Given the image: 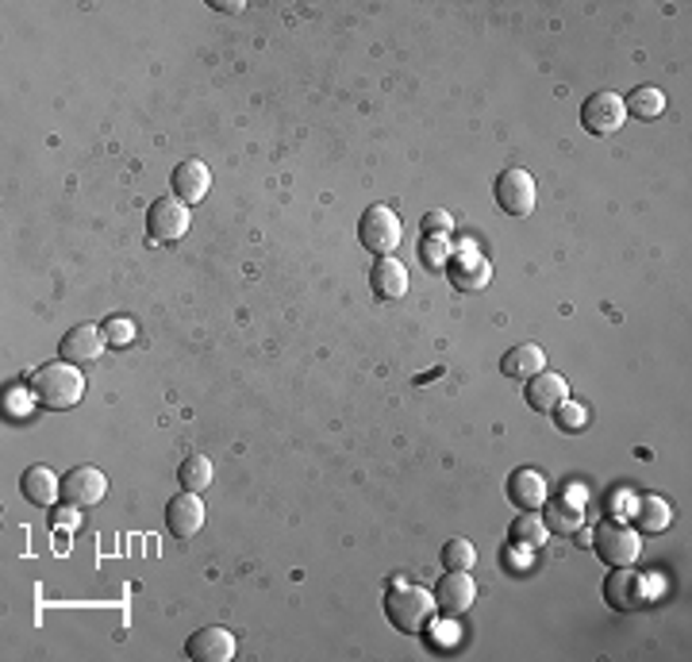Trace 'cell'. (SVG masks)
I'll return each instance as SVG.
<instances>
[{
  "mask_svg": "<svg viewBox=\"0 0 692 662\" xmlns=\"http://www.w3.org/2000/svg\"><path fill=\"white\" fill-rule=\"evenodd\" d=\"M542 524H547V532L577 535L585 524V493L566 489V493H558V497H547V501H542Z\"/></svg>",
  "mask_w": 692,
  "mask_h": 662,
  "instance_id": "obj_10",
  "label": "cell"
},
{
  "mask_svg": "<svg viewBox=\"0 0 692 662\" xmlns=\"http://www.w3.org/2000/svg\"><path fill=\"white\" fill-rule=\"evenodd\" d=\"M500 370H504V378L527 382V378H535L539 370H547V355H542L539 343H520V347L504 351V358H500Z\"/></svg>",
  "mask_w": 692,
  "mask_h": 662,
  "instance_id": "obj_20",
  "label": "cell"
},
{
  "mask_svg": "<svg viewBox=\"0 0 692 662\" xmlns=\"http://www.w3.org/2000/svg\"><path fill=\"white\" fill-rule=\"evenodd\" d=\"M31 400L39 408H51V412H66L77 400L85 397V378L74 362H47L31 374V385H27Z\"/></svg>",
  "mask_w": 692,
  "mask_h": 662,
  "instance_id": "obj_1",
  "label": "cell"
},
{
  "mask_svg": "<svg viewBox=\"0 0 692 662\" xmlns=\"http://www.w3.org/2000/svg\"><path fill=\"white\" fill-rule=\"evenodd\" d=\"M473 562H477V551H473L470 539H450L443 547V566L447 570H473Z\"/></svg>",
  "mask_w": 692,
  "mask_h": 662,
  "instance_id": "obj_26",
  "label": "cell"
},
{
  "mask_svg": "<svg viewBox=\"0 0 692 662\" xmlns=\"http://www.w3.org/2000/svg\"><path fill=\"white\" fill-rule=\"evenodd\" d=\"M189 224H193L189 204L178 201V196H158L146 208V235H151V243H178V239H185Z\"/></svg>",
  "mask_w": 692,
  "mask_h": 662,
  "instance_id": "obj_6",
  "label": "cell"
},
{
  "mask_svg": "<svg viewBox=\"0 0 692 662\" xmlns=\"http://www.w3.org/2000/svg\"><path fill=\"white\" fill-rule=\"evenodd\" d=\"M450 228H454V220H450V213H443V208H431V213H423V220H420L423 239H447Z\"/></svg>",
  "mask_w": 692,
  "mask_h": 662,
  "instance_id": "obj_28",
  "label": "cell"
},
{
  "mask_svg": "<svg viewBox=\"0 0 692 662\" xmlns=\"http://www.w3.org/2000/svg\"><path fill=\"white\" fill-rule=\"evenodd\" d=\"M554 424L562 428V432H581L585 424H589V412H585V405H574V400H562V405L554 408Z\"/></svg>",
  "mask_w": 692,
  "mask_h": 662,
  "instance_id": "obj_27",
  "label": "cell"
},
{
  "mask_svg": "<svg viewBox=\"0 0 692 662\" xmlns=\"http://www.w3.org/2000/svg\"><path fill=\"white\" fill-rule=\"evenodd\" d=\"M185 654L193 662H231L235 659V636L228 628H201L185 644Z\"/></svg>",
  "mask_w": 692,
  "mask_h": 662,
  "instance_id": "obj_16",
  "label": "cell"
},
{
  "mask_svg": "<svg viewBox=\"0 0 692 662\" xmlns=\"http://www.w3.org/2000/svg\"><path fill=\"white\" fill-rule=\"evenodd\" d=\"M624 109H627V116H635V119H658L662 109H666V97H662L654 86H639L627 93Z\"/></svg>",
  "mask_w": 692,
  "mask_h": 662,
  "instance_id": "obj_23",
  "label": "cell"
},
{
  "mask_svg": "<svg viewBox=\"0 0 692 662\" xmlns=\"http://www.w3.org/2000/svg\"><path fill=\"white\" fill-rule=\"evenodd\" d=\"M77 527V512H74V505H69V509H59L54 512V527Z\"/></svg>",
  "mask_w": 692,
  "mask_h": 662,
  "instance_id": "obj_30",
  "label": "cell"
},
{
  "mask_svg": "<svg viewBox=\"0 0 692 662\" xmlns=\"http://www.w3.org/2000/svg\"><path fill=\"white\" fill-rule=\"evenodd\" d=\"M627 109L619 93H592L589 101L581 104V128L589 136H616L624 128Z\"/></svg>",
  "mask_w": 692,
  "mask_h": 662,
  "instance_id": "obj_9",
  "label": "cell"
},
{
  "mask_svg": "<svg viewBox=\"0 0 692 662\" xmlns=\"http://www.w3.org/2000/svg\"><path fill=\"white\" fill-rule=\"evenodd\" d=\"M108 493V478L97 467H74L62 478V501L74 505V509H89V505H101V497Z\"/></svg>",
  "mask_w": 692,
  "mask_h": 662,
  "instance_id": "obj_11",
  "label": "cell"
},
{
  "mask_svg": "<svg viewBox=\"0 0 692 662\" xmlns=\"http://www.w3.org/2000/svg\"><path fill=\"white\" fill-rule=\"evenodd\" d=\"M178 482H181V489H193V493L208 489L212 485V459L208 455H189V459L178 467Z\"/></svg>",
  "mask_w": 692,
  "mask_h": 662,
  "instance_id": "obj_24",
  "label": "cell"
},
{
  "mask_svg": "<svg viewBox=\"0 0 692 662\" xmlns=\"http://www.w3.org/2000/svg\"><path fill=\"white\" fill-rule=\"evenodd\" d=\"M443 270H447L450 285H454L458 293H482V289L492 281V266L485 263V255H477V246L454 251V255L443 263Z\"/></svg>",
  "mask_w": 692,
  "mask_h": 662,
  "instance_id": "obj_7",
  "label": "cell"
},
{
  "mask_svg": "<svg viewBox=\"0 0 692 662\" xmlns=\"http://www.w3.org/2000/svg\"><path fill=\"white\" fill-rule=\"evenodd\" d=\"M604 601L616 612L646 609V601H651V577L631 566H612V574L604 577Z\"/></svg>",
  "mask_w": 692,
  "mask_h": 662,
  "instance_id": "obj_5",
  "label": "cell"
},
{
  "mask_svg": "<svg viewBox=\"0 0 692 662\" xmlns=\"http://www.w3.org/2000/svg\"><path fill=\"white\" fill-rule=\"evenodd\" d=\"M635 517H639V524L646 527V532H666L669 527V505L662 501V497H642Z\"/></svg>",
  "mask_w": 692,
  "mask_h": 662,
  "instance_id": "obj_25",
  "label": "cell"
},
{
  "mask_svg": "<svg viewBox=\"0 0 692 662\" xmlns=\"http://www.w3.org/2000/svg\"><path fill=\"white\" fill-rule=\"evenodd\" d=\"M547 524H542V517H535V512H524V517H515L512 524H508V547L512 551H524V555H535L539 547H547Z\"/></svg>",
  "mask_w": 692,
  "mask_h": 662,
  "instance_id": "obj_21",
  "label": "cell"
},
{
  "mask_svg": "<svg viewBox=\"0 0 692 662\" xmlns=\"http://www.w3.org/2000/svg\"><path fill=\"white\" fill-rule=\"evenodd\" d=\"M492 193H497V204L508 216H531L535 201H539V193H535V178L527 170H520V166H512V170L500 174L497 186H492Z\"/></svg>",
  "mask_w": 692,
  "mask_h": 662,
  "instance_id": "obj_8",
  "label": "cell"
},
{
  "mask_svg": "<svg viewBox=\"0 0 692 662\" xmlns=\"http://www.w3.org/2000/svg\"><path fill=\"white\" fill-rule=\"evenodd\" d=\"M166 527L174 539H193L204 527V505L193 489H181L178 497L166 505Z\"/></svg>",
  "mask_w": 692,
  "mask_h": 662,
  "instance_id": "obj_13",
  "label": "cell"
},
{
  "mask_svg": "<svg viewBox=\"0 0 692 662\" xmlns=\"http://www.w3.org/2000/svg\"><path fill=\"white\" fill-rule=\"evenodd\" d=\"M104 328H97V323H77L74 331H66L59 343V355L62 362H97L104 351Z\"/></svg>",
  "mask_w": 692,
  "mask_h": 662,
  "instance_id": "obj_14",
  "label": "cell"
},
{
  "mask_svg": "<svg viewBox=\"0 0 692 662\" xmlns=\"http://www.w3.org/2000/svg\"><path fill=\"white\" fill-rule=\"evenodd\" d=\"M370 289L377 301H400L408 293V266L397 263L393 255L377 258L370 270Z\"/></svg>",
  "mask_w": 692,
  "mask_h": 662,
  "instance_id": "obj_18",
  "label": "cell"
},
{
  "mask_svg": "<svg viewBox=\"0 0 692 662\" xmlns=\"http://www.w3.org/2000/svg\"><path fill=\"white\" fill-rule=\"evenodd\" d=\"M169 186H174V196L185 204H201L204 196H208L212 189V174L208 166H204L201 158H185L174 166V178H169Z\"/></svg>",
  "mask_w": 692,
  "mask_h": 662,
  "instance_id": "obj_15",
  "label": "cell"
},
{
  "mask_svg": "<svg viewBox=\"0 0 692 662\" xmlns=\"http://www.w3.org/2000/svg\"><path fill=\"white\" fill-rule=\"evenodd\" d=\"M592 551H597L600 562H608V566H631L639 559V535L635 527H627L624 520H612L604 517L592 532Z\"/></svg>",
  "mask_w": 692,
  "mask_h": 662,
  "instance_id": "obj_3",
  "label": "cell"
},
{
  "mask_svg": "<svg viewBox=\"0 0 692 662\" xmlns=\"http://www.w3.org/2000/svg\"><path fill=\"white\" fill-rule=\"evenodd\" d=\"M508 501L520 512H539L542 501H547V482H542L539 470L531 467L515 470V474L508 478Z\"/></svg>",
  "mask_w": 692,
  "mask_h": 662,
  "instance_id": "obj_19",
  "label": "cell"
},
{
  "mask_svg": "<svg viewBox=\"0 0 692 662\" xmlns=\"http://www.w3.org/2000/svg\"><path fill=\"white\" fill-rule=\"evenodd\" d=\"M524 397L535 412H554L562 400H569V385H566V378L554 374V370H539L535 378H527Z\"/></svg>",
  "mask_w": 692,
  "mask_h": 662,
  "instance_id": "obj_17",
  "label": "cell"
},
{
  "mask_svg": "<svg viewBox=\"0 0 692 662\" xmlns=\"http://www.w3.org/2000/svg\"><path fill=\"white\" fill-rule=\"evenodd\" d=\"M435 612H439L435 594H427L423 586H408V582H400V586H393L385 594L388 624H393L397 632H405V636H423L427 624L435 620Z\"/></svg>",
  "mask_w": 692,
  "mask_h": 662,
  "instance_id": "obj_2",
  "label": "cell"
},
{
  "mask_svg": "<svg viewBox=\"0 0 692 662\" xmlns=\"http://www.w3.org/2000/svg\"><path fill=\"white\" fill-rule=\"evenodd\" d=\"M104 340L116 343V347H124V343L136 340V323L131 320H108L104 323Z\"/></svg>",
  "mask_w": 692,
  "mask_h": 662,
  "instance_id": "obj_29",
  "label": "cell"
},
{
  "mask_svg": "<svg viewBox=\"0 0 692 662\" xmlns=\"http://www.w3.org/2000/svg\"><path fill=\"white\" fill-rule=\"evenodd\" d=\"M20 489H24V497L31 505H47L54 501V497H62V482L51 474V467H27L24 478H20Z\"/></svg>",
  "mask_w": 692,
  "mask_h": 662,
  "instance_id": "obj_22",
  "label": "cell"
},
{
  "mask_svg": "<svg viewBox=\"0 0 692 662\" xmlns=\"http://www.w3.org/2000/svg\"><path fill=\"white\" fill-rule=\"evenodd\" d=\"M358 243L370 251L373 258H385L393 255L400 246V220L393 208H385V204H370L362 213V220H358Z\"/></svg>",
  "mask_w": 692,
  "mask_h": 662,
  "instance_id": "obj_4",
  "label": "cell"
},
{
  "mask_svg": "<svg viewBox=\"0 0 692 662\" xmlns=\"http://www.w3.org/2000/svg\"><path fill=\"white\" fill-rule=\"evenodd\" d=\"M212 9H216V12H243V4H239V0H231V4H212Z\"/></svg>",
  "mask_w": 692,
  "mask_h": 662,
  "instance_id": "obj_31",
  "label": "cell"
},
{
  "mask_svg": "<svg viewBox=\"0 0 692 662\" xmlns=\"http://www.w3.org/2000/svg\"><path fill=\"white\" fill-rule=\"evenodd\" d=\"M477 601V586H473L470 570H447V577H439V589H435V604L447 616H462Z\"/></svg>",
  "mask_w": 692,
  "mask_h": 662,
  "instance_id": "obj_12",
  "label": "cell"
}]
</instances>
